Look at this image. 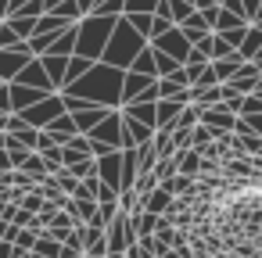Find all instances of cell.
I'll return each mask as SVG.
<instances>
[{"instance_id":"1","label":"cell","mask_w":262,"mask_h":258,"mask_svg":"<svg viewBox=\"0 0 262 258\" xmlns=\"http://www.w3.org/2000/svg\"><path fill=\"white\" fill-rule=\"evenodd\" d=\"M122 68H112L104 61H94V68L86 76H79L76 83H69L61 93H72V97H83L90 104H119L122 101Z\"/></svg>"},{"instance_id":"2","label":"cell","mask_w":262,"mask_h":258,"mask_svg":"<svg viewBox=\"0 0 262 258\" xmlns=\"http://www.w3.org/2000/svg\"><path fill=\"white\" fill-rule=\"evenodd\" d=\"M144 47H147V40L126 22V15H119V22H115V29H112V40H108L101 61L112 65V68H122V72H126V68L133 65V58H137Z\"/></svg>"},{"instance_id":"3","label":"cell","mask_w":262,"mask_h":258,"mask_svg":"<svg viewBox=\"0 0 262 258\" xmlns=\"http://www.w3.org/2000/svg\"><path fill=\"white\" fill-rule=\"evenodd\" d=\"M115 22H119V15H86V22L79 26V36H76V54L90 58V61H101Z\"/></svg>"},{"instance_id":"4","label":"cell","mask_w":262,"mask_h":258,"mask_svg":"<svg viewBox=\"0 0 262 258\" xmlns=\"http://www.w3.org/2000/svg\"><path fill=\"white\" fill-rule=\"evenodd\" d=\"M86 140H90L94 158H101V154H108V151H122V115L108 111V115L86 133Z\"/></svg>"},{"instance_id":"5","label":"cell","mask_w":262,"mask_h":258,"mask_svg":"<svg viewBox=\"0 0 262 258\" xmlns=\"http://www.w3.org/2000/svg\"><path fill=\"white\" fill-rule=\"evenodd\" d=\"M151 47H158V51H165L169 58H176V61L183 65V58L190 54V47H194V43H187V36L180 33V26H172L169 33H162L158 40H151Z\"/></svg>"},{"instance_id":"6","label":"cell","mask_w":262,"mask_h":258,"mask_svg":"<svg viewBox=\"0 0 262 258\" xmlns=\"http://www.w3.org/2000/svg\"><path fill=\"white\" fill-rule=\"evenodd\" d=\"M201 126H212V129L226 133V129L237 126V111H233L226 101H223V104H212V108H201Z\"/></svg>"},{"instance_id":"7","label":"cell","mask_w":262,"mask_h":258,"mask_svg":"<svg viewBox=\"0 0 262 258\" xmlns=\"http://www.w3.org/2000/svg\"><path fill=\"white\" fill-rule=\"evenodd\" d=\"M97 176H101V183H108V186H122V151H108V154H101L97 158Z\"/></svg>"},{"instance_id":"8","label":"cell","mask_w":262,"mask_h":258,"mask_svg":"<svg viewBox=\"0 0 262 258\" xmlns=\"http://www.w3.org/2000/svg\"><path fill=\"white\" fill-rule=\"evenodd\" d=\"M151 83H155V76H140V72H129V68H126V76H122V104L137 101Z\"/></svg>"},{"instance_id":"9","label":"cell","mask_w":262,"mask_h":258,"mask_svg":"<svg viewBox=\"0 0 262 258\" xmlns=\"http://www.w3.org/2000/svg\"><path fill=\"white\" fill-rule=\"evenodd\" d=\"M69 58H72V54H69ZM69 58H61V54H40V65H43V72L51 76L54 90H61V83H65V68H69Z\"/></svg>"},{"instance_id":"10","label":"cell","mask_w":262,"mask_h":258,"mask_svg":"<svg viewBox=\"0 0 262 258\" xmlns=\"http://www.w3.org/2000/svg\"><path fill=\"white\" fill-rule=\"evenodd\" d=\"M180 33L187 36V43H201V40H205V36L212 33V26H208V22H205V18H201V15L194 11V15H190L187 22H180Z\"/></svg>"},{"instance_id":"11","label":"cell","mask_w":262,"mask_h":258,"mask_svg":"<svg viewBox=\"0 0 262 258\" xmlns=\"http://www.w3.org/2000/svg\"><path fill=\"white\" fill-rule=\"evenodd\" d=\"M47 133H51V136H54L58 144H65L69 136H76V133H79V126H76V119H72L69 111H61V115H58V119H54V122L47 126Z\"/></svg>"},{"instance_id":"12","label":"cell","mask_w":262,"mask_h":258,"mask_svg":"<svg viewBox=\"0 0 262 258\" xmlns=\"http://www.w3.org/2000/svg\"><path fill=\"white\" fill-rule=\"evenodd\" d=\"M122 115H133V119L155 126V122H158V101H133V104H126Z\"/></svg>"},{"instance_id":"13","label":"cell","mask_w":262,"mask_h":258,"mask_svg":"<svg viewBox=\"0 0 262 258\" xmlns=\"http://www.w3.org/2000/svg\"><path fill=\"white\" fill-rule=\"evenodd\" d=\"M258 47H262V29H258V26H248V29H244V40H241V47H237V58H241V61H251Z\"/></svg>"},{"instance_id":"14","label":"cell","mask_w":262,"mask_h":258,"mask_svg":"<svg viewBox=\"0 0 262 258\" xmlns=\"http://www.w3.org/2000/svg\"><path fill=\"white\" fill-rule=\"evenodd\" d=\"M244 26H248L244 15H237V11H230V8L219 4V18H215V29L212 33H233V29H244Z\"/></svg>"},{"instance_id":"15","label":"cell","mask_w":262,"mask_h":258,"mask_svg":"<svg viewBox=\"0 0 262 258\" xmlns=\"http://www.w3.org/2000/svg\"><path fill=\"white\" fill-rule=\"evenodd\" d=\"M90 68H94V61H90V58H79V54H72V58H69V68H65V83H61V90H65L69 83H76L79 76H86Z\"/></svg>"},{"instance_id":"16","label":"cell","mask_w":262,"mask_h":258,"mask_svg":"<svg viewBox=\"0 0 262 258\" xmlns=\"http://www.w3.org/2000/svg\"><path fill=\"white\" fill-rule=\"evenodd\" d=\"M237 54V47L223 36V33H212V40H208V58L215 61V58H233Z\"/></svg>"},{"instance_id":"17","label":"cell","mask_w":262,"mask_h":258,"mask_svg":"<svg viewBox=\"0 0 262 258\" xmlns=\"http://www.w3.org/2000/svg\"><path fill=\"white\" fill-rule=\"evenodd\" d=\"M129 72H140V76H155V47L147 43L137 58H133V65H129ZM158 79V76H155Z\"/></svg>"},{"instance_id":"18","label":"cell","mask_w":262,"mask_h":258,"mask_svg":"<svg viewBox=\"0 0 262 258\" xmlns=\"http://www.w3.org/2000/svg\"><path fill=\"white\" fill-rule=\"evenodd\" d=\"M18 169H22V172H29L33 179H43V176H51V169H47V161H43V158H40L36 151H29V154H26V161H22Z\"/></svg>"},{"instance_id":"19","label":"cell","mask_w":262,"mask_h":258,"mask_svg":"<svg viewBox=\"0 0 262 258\" xmlns=\"http://www.w3.org/2000/svg\"><path fill=\"white\" fill-rule=\"evenodd\" d=\"M8 26H11L22 40H29V36L36 33V15H11V18H8Z\"/></svg>"},{"instance_id":"20","label":"cell","mask_w":262,"mask_h":258,"mask_svg":"<svg viewBox=\"0 0 262 258\" xmlns=\"http://www.w3.org/2000/svg\"><path fill=\"white\" fill-rule=\"evenodd\" d=\"M126 22H129L144 40H151V22H155V15H147V11H129V15H126Z\"/></svg>"},{"instance_id":"21","label":"cell","mask_w":262,"mask_h":258,"mask_svg":"<svg viewBox=\"0 0 262 258\" xmlns=\"http://www.w3.org/2000/svg\"><path fill=\"white\" fill-rule=\"evenodd\" d=\"M176 68H180V61H176V58H169L165 51H158V47H155V76L162 79V76H172Z\"/></svg>"},{"instance_id":"22","label":"cell","mask_w":262,"mask_h":258,"mask_svg":"<svg viewBox=\"0 0 262 258\" xmlns=\"http://www.w3.org/2000/svg\"><path fill=\"white\" fill-rule=\"evenodd\" d=\"M18 43H26V40H22V36L8 26V18H4V22H0V51H11V47H18Z\"/></svg>"},{"instance_id":"23","label":"cell","mask_w":262,"mask_h":258,"mask_svg":"<svg viewBox=\"0 0 262 258\" xmlns=\"http://www.w3.org/2000/svg\"><path fill=\"white\" fill-rule=\"evenodd\" d=\"M155 8H158V0H126V11H122V15H129V11H147V15H155Z\"/></svg>"},{"instance_id":"24","label":"cell","mask_w":262,"mask_h":258,"mask_svg":"<svg viewBox=\"0 0 262 258\" xmlns=\"http://www.w3.org/2000/svg\"><path fill=\"white\" fill-rule=\"evenodd\" d=\"M198 15H201V18H205V22H208V26L215 29V18H219V4H208V8H201Z\"/></svg>"},{"instance_id":"25","label":"cell","mask_w":262,"mask_h":258,"mask_svg":"<svg viewBox=\"0 0 262 258\" xmlns=\"http://www.w3.org/2000/svg\"><path fill=\"white\" fill-rule=\"evenodd\" d=\"M258 4H262V0H241V8H244V18H248V22H255V15H258Z\"/></svg>"},{"instance_id":"26","label":"cell","mask_w":262,"mask_h":258,"mask_svg":"<svg viewBox=\"0 0 262 258\" xmlns=\"http://www.w3.org/2000/svg\"><path fill=\"white\" fill-rule=\"evenodd\" d=\"M244 122H248V129H251V133H258V136H262V111H255V115H244Z\"/></svg>"},{"instance_id":"27","label":"cell","mask_w":262,"mask_h":258,"mask_svg":"<svg viewBox=\"0 0 262 258\" xmlns=\"http://www.w3.org/2000/svg\"><path fill=\"white\" fill-rule=\"evenodd\" d=\"M0 258H15V244L11 240H0Z\"/></svg>"},{"instance_id":"28","label":"cell","mask_w":262,"mask_h":258,"mask_svg":"<svg viewBox=\"0 0 262 258\" xmlns=\"http://www.w3.org/2000/svg\"><path fill=\"white\" fill-rule=\"evenodd\" d=\"M8 18V0H0V22Z\"/></svg>"},{"instance_id":"29","label":"cell","mask_w":262,"mask_h":258,"mask_svg":"<svg viewBox=\"0 0 262 258\" xmlns=\"http://www.w3.org/2000/svg\"><path fill=\"white\" fill-rule=\"evenodd\" d=\"M251 61H258V65H262V47H258V51H255V58H251Z\"/></svg>"},{"instance_id":"30","label":"cell","mask_w":262,"mask_h":258,"mask_svg":"<svg viewBox=\"0 0 262 258\" xmlns=\"http://www.w3.org/2000/svg\"><path fill=\"white\" fill-rule=\"evenodd\" d=\"M255 18H262V4H258V15H255Z\"/></svg>"},{"instance_id":"31","label":"cell","mask_w":262,"mask_h":258,"mask_svg":"<svg viewBox=\"0 0 262 258\" xmlns=\"http://www.w3.org/2000/svg\"><path fill=\"white\" fill-rule=\"evenodd\" d=\"M215 4H223V0H215Z\"/></svg>"}]
</instances>
